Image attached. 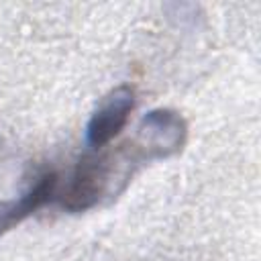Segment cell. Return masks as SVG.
<instances>
[{
    "label": "cell",
    "instance_id": "3",
    "mask_svg": "<svg viewBox=\"0 0 261 261\" xmlns=\"http://www.w3.org/2000/svg\"><path fill=\"white\" fill-rule=\"evenodd\" d=\"M135 88L120 84L112 88L92 112L86 124V145L88 149H104L112 139L120 135L126 126L128 116L135 108Z\"/></svg>",
    "mask_w": 261,
    "mask_h": 261
},
{
    "label": "cell",
    "instance_id": "2",
    "mask_svg": "<svg viewBox=\"0 0 261 261\" xmlns=\"http://www.w3.org/2000/svg\"><path fill=\"white\" fill-rule=\"evenodd\" d=\"M104 198H112V173L108 151L86 149L71 169L65 188L55 194L57 204L71 214L92 210Z\"/></svg>",
    "mask_w": 261,
    "mask_h": 261
},
{
    "label": "cell",
    "instance_id": "4",
    "mask_svg": "<svg viewBox=\"0 0 261 261\" xmlns=\"http://www.w3.org/2000/svg\"><path fill=\"white\" fill-rule=\"evenodd\" d=\"M59 188V177L55 171H45L35 177V181L29 184V188L12 198L0 202V234H6L8 230L16 228L20 222H24L29 216H33L39 208L55 200Z\"/></svg>",
    "mask_w": 261,
    "mask_h": 261
},
{
    "label": "cell",
    "instance_id": "1",
    "mask_svg": "<svg viewBox=\"0 0 261 261\" xmlns=\"http://www.w3.org/2000/svg\"><path fill=\"white\" fill-rule=\"evenodd\" d=\"M188 141L186 118L171 108H155L147 112L133 139L108 151L112 171V198L124 192L133 175L147 163L177 155Z\"/></svg>",
    "mask_w": 261,
    "mask_h": 261
}]
</instances>
